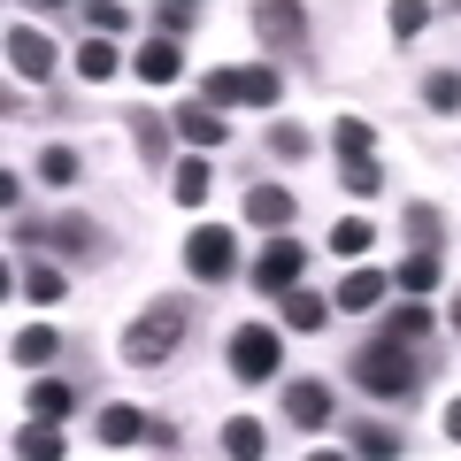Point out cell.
<instances>
[{"instance_id":"6da1fadb","label":"cell","mask_w":461,"mask_h":461,"mask_svg":"<svg viewBox=\"0 0 461 461\" xmlns=\"http://www.w3.org/2000/svg\"><path fill=\"white\" fill-rule=\"evenodd\" d=\"M346 377H354V393H369V400H400V408H408V400L423 393L415 339H400V330H377V339H362L354 354H346Z\"/></svg>"},{"instance_id":"7a4b0ae2","label":"cell","mask_w":461,"mask_h":461,"mask_svg":"<svg viewBox=\"0 0 461 461\" xmlns=\"http://www.w3.org/2000/svg\"><path fill=\"white\" fill-rule=\"evenodd\" d=\"M185 330H193V300H185V293H154L147 308L123 323L115 354H123V369H162V362H177Z\"/></svg>"},{"instance_id":"3957f363","label":"cell","mask_w":461,"mask_h":461,"mask_svg":"<svg viewBox=\"0 0 461 461\" xmlns=\"http://www.w3.org/2000/svg\"><path fill=\"white\" fill-rule=\"evenodd\" d=\"M8 239L16 247H54L62 262H100L108 254V230L93 215H8Z\"/></svg>"},{"instance_id":"277c9868","label":"cell","mask_w":461,"mask_h":461,"mask_svg":"<svg viewBox=\"0 0 461 461\" xmlns=\"http://www.w3.org/2000/svg\"><path fill=\"white\" fill-rule=\"evenodd\" d=\"M247 23L269 47V62H308L315 54V32H308V8H300V0H254Z\"/></svg>"},{"instance_id":"5b68a950","label":"cell","mask_w":461,"mask_h":461,"mask_svg":"<svg viewBox=\"0 0 461 461\" xmlns=\"http://www.w3.org/2000/svg\"><path fill=\"white\" fill-rule=\"evenodd\" d=\"M223 362H230V377H239V384H277L285 330L277 323H239V330H230V346H223Z\"/></svg>"},{"instance_id":"8992f818","label":"cell","mask_w":461,"mask_h":461,"mask_svg":"<svg viewBox=\"0 0 461 461\" xmlns=\"http://www.w3.org/2000/svg\"><path fill=\"white\" fill-rule=\"evenodd\" d=\"M230 269H239V230L230 223H200L193 239H185V277L193 285H223Z\"/></svg>"},{"instance_id":"52a82bcc","label":"cell","mask_w":461,"mask_h":461,"mask_svg":"<svg viewBox=\"0 0 461 461\" xmlns=\"http://www.w3.org/2000/svg\"><path fill=\"white\" fill-rule=\"evenodd\" d=\"M277 408H285V423H293V430H330L339 400H330V384H323V377H285Z\"/></svg>"},{"instance_id":"ba28073f","label":"cell","mask_w":461,"mask_h":461,"mask_svg":"<svg viewBox=\"0 0 461 461\" xmlns=\"http://www.w3.org/2000/svg\"><path fill=\"white\" fill-rule=\"evenodd\" d=\"M300 269H308V247H293V239H285V230H269V247H262V262H254V293H262V300L293 293V285H300Z\"/></svg>"},{"instance_id":"9c48e42d","label":"cell","mask_w":461,"mask_h":461,"mask_svg":"<svg viewBox=\"0 0 461 461\" xmlns=\"http://www.w3.org/2000/svg\"><path fill=\"white\" fill-rule=\"evenodd\" d=\"M8 69H16V85H47L54 69H62V47H54L47 32H32V23H16V32H8Z\"/></svg>"},{"instance_id":"30bf717a","label":"cell","mask_w":461,"mask_h":461,"mask_svg":"<svg viewBox=\"0 0 461 461\" xmlns=\"http://www.w3.org/2000/svg\"><path fill=\"white\" fill-rule=\"evenodd\" d=\"M131 77L147 85V93L177 85V77H185V47H177V39H162V32H147V39L131 47Z\"/></svg>"},{"instance_id":"8fae6325","label":"cell","mask_w":461,"mask_h":461,"mask_svg":"<svg viewBox=\"0 0 461 461\" xmlns=\"http://www.w3.org/2000/svg\"><path fill=\"white\" fill-rule=\"evenodd\" d=\"M115 123L131 131V147H139V162H147V169H169V139H177V123H169L162 108H123Z\"/></svg>"},{"instance_id":"7c38bea8","label":"cell","mask_w":461,"mask_h":461,"mask_svg":"<svg viewBox=\"0 0 461 461\" xmlns=\"http://www.w3.org/2000/svg\"><path fill=\"white\" fill-rule=\"evenodd\" d=\"M169 123H177V139H193L200 154H208V147H223V139H230L223 108H208V100H185V108H169Z\"/></svg>"},{"instance_id":"4fadbf2b","label":"cell","mask_w":461,"mask_h":461,"mask_svg":"<svg viewBox=\"0 0 461 461\" xmlns=\"http://www.w3.org/2000/svg\"><path fill=\"white\" fill-rule=\"evenodd\" d=\"M8 454H16V461H62L69 438L54 430V415H32L23 430H8Z\"/></svg>"},{"instance_id":"5bb4252c","label":"cell","mask_w":461,"mask_h":461,"mask_svg":"<svg viewBox=\"0 0 461 461\" xmlns=\"http://www.w3.org/2000/svg\"><path fill=\"white\" fill-rule=\"evenodd\" d=\"M293 215H300V200L285 185H247V223L254 230H293Z\"/></svg>"},{"instance_id":"9a60e30c","label":"cell","mask_w":461,"mask_h":461,"mask_svg":"<svg viewBox=\"0 0 461 461\" xmlns=\"http://www.w3.org/2000/svg\"><path fill=\"white\" fill-rule=\"evenodd\" d=\"M93 438H100V446H139V438H147V408H131V400H108V408L93 415Z\"/></svg>"},{"instance_id":"2e32d148","label":"cell","mask_w":461,"mask_h":461,"mask_svg":"<svg viewBox=\"0 0 461 461\" xmlns=\"http://www.w3.org/2000/svg\"><path fill=\"white\" fill-rule=\"evenodd\" d=\"M169 193H177V208H208V193H215L208 154H185V162H169Z\"/></svg>"},{"instance_id":"e0dca14e","label":"cell","mask_w":461,"mask_h":461,"mask_svg":"<svg viewBox=\"0 0 461 461\" xmlns=\"http://www.w3.org/2000/svg\"><path fill=\"white\" fill-rule=\"evenodd\" d=\"M400 239H408L415 254H438L446 247V215L430 208V200H408V208H400Z\"/></svg>"},{"instance_id":"ac0fdd59","label":"cell","mask_w":461,"mask_h":461,"mask_svg":"<svg viewBox=\"0 0 461 461\" xmlns=\"http://www.w3.org/2000/svg\"><path fill=\"white\" fill-rule=\"evenodd\" d=\"M69 69H77L85 85H108L115 69H131V54H115V39H100V32H85V47H77V62H69Z\"/></svg>"},{"instance_id":"d6986e66","label":"cell","mask_w":461,"mask_h":461,"mask_svg":"<svg viewBox=\"0 0 461 461\" xmlns=\"http://www.w3.org/2000/svg\"><path fill=\"white\" fill-rule=\"evenodd\" d=\"M277 323L285 330H323L330 323V300L308 293V285H293V293H277Z\"/></svg>"},{"instance_id":"ffe728a7","label":"cell","mask_w":461,"mask_h":461,"mask_svg":"<svg viewBox=\"0 0 461 461\" xmlns=\"http://www.w3.org/2000/svg\"><path fill=\"white\" fill-rule=\"evenodd\" d=\"M384 293H393V277H384V269H354V277L330 293V308H339V315H362V308H377Z\"/></svg>"},{"instance_id":"44dd1931","label":"cell","mask_w":461,"mask_h":461,"mask_svg":"<svg viewBox=\"0 0 461 461\" xmlns=\"http://www.w3.org/2000/svg\"><path fill=\"white\" fill-rule=\"evenodd\" d=\"M8 354H16V369H47L54 354H62V339H54L47 323H23L16 339H8Z\"/></svg>"},{"instance_id":"7402d4cb","label":"cell","mask_w":461,"mask_h":461,"mask_svg":"<svg viewBox=\"0 0 461 461\" xmlns=\"http://www.w3.org/2000/svg\"><path fill=\"white\" fill-rule=\"evenodd\" d=\"M223 454H230V461H262V454H269V423L230 415V423H223Z\"/></svg>"},{"instance_id":"603a6c76","label":"cell","mask_w":461,"mask_h":461,"mask_svg":"<svg viewBox=\"0 0 461 461\" xmlns=\"http://www.w3.org/2000/svg\"><path fill=\"white\" fill-rule=\"evenodd\" d=\"M32 415L69 423V415H77V384H69V377H32Z\"/></svg>"},{"instance_id":"cb8c5ba5","label":"cell","mask_w":461,"mask_h":461,"mask_svg":"<svg viewBox=\"0 0 461 461\" xmlns=\"http://www.w3.org/2000/svg\"><path fill=\"white\" fill-rule=\"evenodd\" d=\"M339 185H346L354 200H377V193H384V162H377V154H346V162H339Z\"/></svg>"},{"instance_id":"d4e9b609","label":"cell","mask_w":461,"mask_h":461,"mask_svg":"<svg viewBox=\"0 0 461 461\" xmlns=\"http://www.w3.org/2000/svg\"><path fill=\"white\" fill-rule=\"evenodd\" d=\"M438 277H446V262H438V254H408V262H400V293H408V300H423V293H438Z\"/></svg>"},{"instance_id":"484cf974","label":"cell","mask_w":461,"mask_h":461,"mask_svg":"<svg viewBox=\"0 0 461 461\" xmlns=\"http://www.w3.org/2000/svg\"><path fill=\"white\" fill-rule=\"evenodd\" d=\"M369 247H377V223H369V215H339V223H330V254L354 262V254H369Z\"/></svg>"},{"instance_id":"4316f807","label":"cell","mask_w":461,"mask_h":461,"mask_svg":"<svg viewBox=\"0 0 461 461\" xmlns=\"http://www.w3.org/2000/svg\"><path fill=\"white\" fill-rule=\"evenodd\" d=\"M200 100L208 108H247V69H208L200 77Z\"/></svg>"},{"instance_id":"83f0119b","label":"cell","mask_w":461,"mask_h":461,"mask_svg":"<svg viewBox=\"0 0 461 461\" xmlns=\"http://www.w3.org/2000/svg\"><path fill=\"white\" fill-rule=\"evenodd\" d=\"M330 147H339V162L346 154H377V123H369V115H339V123H330Z\"/></svg>"},{"instance_id":"f1b7e54d","label":"cell","mask_w":461,"mask_h":461,"mask_svg":"<svg viewBox=\"0 0 461 461\" xmlns=\"http://www.w3.org/2000/svg\"><path fill=\"white\" fill-rule=\"evenodd\" d=\"M346 446L369 454V461H393V454H400V430H384V423H346Z\"/></svg>"},{"instance_id":"f546056e","label":"cell","mask_w":461,"mask_h":461,"mask_svg":"<svg viewBox=\"0 0 461 461\" xmlns=\"http://www.w3.org/2000/svg\"><path fill=\"white\" fill-rule=\"evenodd\" d=\"M423 108L430 115H461V69H430L423 77Z\"/></svg>"},{"instance_id":"4dcf8cb0","label":"cell","mask_w":461,"mask_h":461,"mask_svg":"<svg viewBox=\"0 0 461 461\" xmlns=\"http://www.w3.org/2000/svg\"><path fill=\"white\" fill-rule=\"evenodd\" d=\"M77 147H47V154H39V185H54V193H69V185H77Z\"/></svg>"},{"instance_id":"1f68e13d","label":"cell","mask_w":461,"mask_h":461,"mask_svg":"<svg viewBox=\"0 0 461 461\" xmlns=\"http://www.w3.org/2000/svg\"><path fill=\"white\" fill-rule=\"evenodd\" d=\"M85 23H93L100 39H123L131 32V0H85Z\"/></svg>"},{"instance_id":"d6a6232c","label":"cell","mask_w":461,"mask_h":461,"mask_svg":"<svg viewBox=\"0 0 461 461\" xmlns=\"http://www.w3.org/2000/svg\"><path fill=\"white\" fill-rule=\"evenodd\" d=\"M423 23H430V0H393V8H384V32H393L400 47H408V39L423 32Z\"/></svg>"},{"instance_id":"836d02e7","label":"cell","mask_w":461,"mask_h":461,"mask_svg":"<svg viewBox=\"0 0 461 461\" xmlns=\"http://www.w3.org/2000/svg\"><path fill=\"white\" fill-rule=\"evenodd\" d=\"M200 23V0H154V32L162 39H185Z\"/></svg>"},{"instance_id":"e575fe53","label":"cell","mask_w":461,"mask_h":461,"mask_svg":"<svg viewBox=\"0 0 461 461\" xmlns=\"http://www.w3.org/2000/svg\"><path fill=\"white\" fill-rule=\"evenodd\" d=\"M262 147H269V162H308V147H315V139L300 131V123H269V139H262Z\"/></svg>"},{"instance_id":"d590c367","label":"cell","mask_w":461,"mask_h":461,"mask_svg":"<svg viewBox=\"0 0 461 461\" xmlns=\"http://www.w3.org/2000/svg\"><path fill=\"white\" fill-rule=\"evenodd\" d=\"M23 293H32L39 308H54V300L69 293V277H62V269H54V262H32V269H23Z\"/></svg>"},{"instance_id":"8d00e7d4","label":"cell","mask_w":461,"mask_h":461,"mask_svg":"<svg viewBox=\"0 0 461 461\" xmlns=\"http://www.w3.org/2000/svg\"><path fill=\"white\" fill-rule=\"evenodd\" d=\"M277 100H285L277 62H254V69H247V108H277Z\"/></svg>"},{"instance_id":"74e56055","label":"cell","mask_w":461,"mask_h":461,"mask_svg":"<svg viewBox=\"0 0 461 461\" xmlns=\"http://www.w3.org/2000/svg\"><path fill=\"white\" fill-rule=\"evenodd\" d=\"M384 330H400V339L423 346V339H430V308H393V315H384Z\"/></svg>"},{"instance_id":"f35d334b","label":"cell","mask_w":461,"mask_h":461,"mask_svg":"<svg viewBox=\"0 0 461 461\" xmlns=\"http://www.w3.org/2000/svg\"><path fill=\"white\" fill-rule=\"evenodd\" d=\"M147 446H154V454H177V446H185V430L169 423V415H147Z\"/></svg>"},{"instance_id":"ab89813d","label":"cell","mask_w":461,"mask_h":461,"mask_svg":"<svg viewBox=\"0 0 461 461\" xmlns=\"http://www.w3.org/2000/svg\"><path fill=\"white\" fill-rule=\"evenodd\" d=\"M0 208L23 215V177H16V169H0Z\"/></svg>"},{"instance_id":"60d3db41","label":"cell","mask_w":461,"mask_h":461,"mask_svg":"<svg viewBox=\"0 0 461 461\" xmlns=\"http://www.w3.org/2000/svg\"><path fill=\"white\" fill-rule=\"evenodd\" d=\"M446 438L461 446V400H454V408H446Z\"/></svg>"},{"instance_id":"b9f144b4","label":"cell","mask_w":461,"mask_h":461,"mask_svg":"<svg viewBox=\"0 0 461 461\" xmlns=\"http://www.w3.org/2000/svg\"><path fill=\"white\" fill-rule=\"evenodd\" d=\"M446 323H454V330H461V293H454V308H446Z\"/></svg>"},{"instance_id":"7bdbcfd3","label":"cell","mask_w":461,"mask_h":461,"mask_svg":"<svg viewBox=\"0 0 461 461\" xmlns=\"http://www.w3.org/2000/svg\"><path fill=\"white\" fill-rule=\"evenodd\" d=\"M39 8H69V0H39Z\"/></svg>"},{"instance_id":"ee69618b","label":"cell","mask_w":461,"mask_h":461,"mask_svg":"<svg viewBox=\"0 0 461 461\" xmlns=\"http://www.w3.org/2000/svg\"><path fill=\"white\" fill-rule=\"evenodd\" d=\"M438 8H454V16H461V0H438Z\"/></svg>"}]
</instances>
